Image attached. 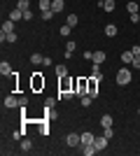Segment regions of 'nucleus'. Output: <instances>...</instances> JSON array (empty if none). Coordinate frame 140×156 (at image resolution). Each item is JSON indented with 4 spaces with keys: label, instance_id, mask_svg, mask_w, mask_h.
<instances>
[{
    "label": "nucleus",
    "instance_id": "f257e3e1",
    "mask_svg": "<svg viewBox=\"0 0 140 156\" xmlns=\"http://www.w3.org/2000/svg\"><path fill=\"white\" fill-rule=\"evenodd\" d=\"M75 93L77 96H89V79H84V77H80V79H75Z\"/></svg>",
    "mask_w": 140,
    "mask_h": 156
},
{
    "label": "nucleus",
    "instance_id": "f03ea898",
    "mask_svg": "<svg viewBox=\"0 0 140 156\" xmlns=\"http://www.w3.org/2000/svg\"><path fill=\"white\" fill-rule=\"evenodd\" d=\"M131 79H133V75H131V70H128V68H121V70L117 72V84H119V86L131 84Z\"/></svg>",
    "mask_w": 140,
    "mask_h": 156
},
{
    "label": "nucleus",
    "instance_id": "7ed1b4c3",
    "mask_svg": "<svg viewBox=\"0 0 140 156\" xmlns=\"http://www.w3.org/2000/svg\"><path fill=\"white\" fill-rule=\"evenodd\" d=\"M66 144L68 147H82V135L80 133H70V135L66 137Z\"/></svg>",
    "mask_w": 140,
    "mask_h": 156
},
{
    "label": "nucleus",
    "instance_id": "20e7f679",
    "mask_svg": "<svg viewBox=\"0 0 140 156\" xmlns=\"http://www.w3.org/2000/svg\"><path fill=\"white\" fill-rule=\"evenodd\" d=\"M33 89H35V91L45 89V77H42L40 72H33Z\"/></svg>",
    "mask_w": 140,
    "mask_h": 156
},
{
    "label": "nucleus",
    "instance_id": "39448f33",
    "mask_svg": "<svg viewBox=\"0 0 140 156\" xmlns=\"http://www.w3.org/2000/svg\"><path fill=\"white\" fill-rule=\"evenodd\" d=\"M5 107L7 110H14V107H21V100L16 96H7L5 98Z\"/></svg>",
    "mask_w": 140,
    "mask_h": 156
},
{
    "label": "nucleus",
    "instance_id": "423d86ee",
    "mask_svg": "<svg viewBox=\"0 0 140 156\" xmlns=\"http://www.w3.org/2000/svg\"><path fill=\"white\" fill-rule=\"evenodd\" d=\"M89 96H91V98H98V79H96V77L89 79Z\"/></svg>",
    "mask_w": 140,
    "mask_h": 156
},
{
    "label": "nucleus",
    "instance_id": "0eeeda50",
    "mask_svg": "<svg viewBox=\"0 0 140 156\" xmlns=\"http://www.w3.org/2000/svg\"><path fill=\"white\" fill-rule=\"evenodd\" d=\"M93 144H96V149H98V151L107 149V137H105V135H96V140H93Z\"/></svg>",
    "mask_w": 140,
    "mask_h": 156
},
{
    "label": "nucleus",
    "instance_id": "6e6552de",
    "mask_svg": "<svg viewBox=\"0 0 140 156\" xmlns=\"http://www.w3.org/2000/svg\"><path fill=\"white\" fill-rule=\"evenodd\" d=\"M112 124H114L112 114H103V117H100V126H103V128H112Z\"/></svg>",
    "mask_w": 140,
    "mask_h": 156
},
{
    "label": "nucleus",
    "instance_id": "1a4fd4ad",
    "mask_svg": "<svg viewBox=\"0 0 140 156\" xmlns=\"http://www.w3.org/2000/svg\"><path fill=\"white\" fill-rule=\"evenodd\" d=\"M126 9H128V14H138V12H140L138 0H128V2H126Z\"/></svg>",
    "mask_w": 140,
    "mask_h": 156
},
{
    "label": "nucleus",
    "instance_id": "9d476101",
    "mask_svg": "<svg viewBox=\"0 0 140 156\" xmlns=\"http://www.w3.org/2000/svg\"><path fill=\"white\" fill-rule=\"evenodd\" d=\"M7 33H14V21L7 19L5 23H2V30H0V35H7Z\"/></svg>",
    "mask_w": 140,
    "mask_h": 156
},
{
    "label": "nucleus",
    "instance_id": "9b49d317",
    "mask_svg": "<svg viewBox=\"0 0 140 156\" xmlns=\"http://www.w3.org/2000/svg\"><path fill=\"white\" fill-rule=\"evenodd\" d=\"M9 19L12 21H23V12H21L19 7H14L12 12H9Z\"/></svg>",
    "mask_w": 140,
    "mask_h": 156
},
{
    "label": "nucleus",
    "instance_id": "f8f14e48",
    "mask_svg": "<svg viewBox=\"0 0 140 156\" xmlns=\"http://www.w3.org/2000/svg\"><path fill=\"white\" fill-rule=\"evenodd\" d=\"M96 151H98V149H96V144H82V154H84V156H93Z\"/></svg>",
    "mask_w": 140,
    "mask_h": 156
},
{
    "label": "nucleus",
    "instance_id": "ddd939ff",
    "mask_svg": "<svg viewBox=\"0 0 140 156\" xmlns=\"http://www.w3.org/2000/svg\"><path fill=\"white\" fill-rule=\"evenodd\" d=\"M91 61H93V63H96V65H100V63H103V61H105V51H100V49H98V51H93Z\"/></svg>",
    "mask_w": 140,
    "mask_h": 156
},
{
    "label": "nucleus",
    "instance_id": "4468645a",
    "mask_svg": "<svg viewBox=\"0 0 140 156\" xmlns=\"http://www.w3.org/2000/svg\"><path fill=\"white\" fill-rule=\"evenodd\" d=\"M93 140H96V135H93V133H89V130H84V133H82V144H93Z\"/></svg>",
    "mask_w": 140,
    "mask_h": 156
},
{
    "label": "nucleus",
    "instance_id": "2eb2a0df",
    "mask_svg": "<svg viewBox=\"0 0 140 156\" xmlns=\"http://www.w3.org/2000/svg\"><path fill=\"white\" fill-rule=\"evenodd\" d=\"M63 7H66V2H63V0H52V12H54V14H59Z\"/></svg>",
    "mask_w": 140,
    "mask_h": 156
},
{
    "label": "nucleus",
    "instance_id": "dca6fc26",
    "mask_svg": "<svg viewBox=\"0 0 140 156\" xmlns=\"http://www.w3.org/2000/svg\"><path fill=\"white\" fill-rule=\"evenodd\" d=\"M75 49H77V44H75L73 40H68V44H66V56H68V58H73Z\"/></svg>",
    "mask_w": 140,
    "mask_h": 156
},
{
    "label": "nucleus",
    "instance_id": "f3484780",
    "mask_svg": "<svg viewBox=\"0 0 140 156\" xmlns=\"http://www.w3.org/2000/svg\"><path fill=\"white\" fill-rule=\"evenodd\" d=\"M54 70H56V75H59V79H66L68 77V68H66V65H56V68H54Z\"/></svg>",
    "mask_w": 140,
    "mask_h": 156
},
{
    "label": "nucleus",
    "instance_id": "a211bd4d",
    "mask_svg": "<svg viewBox=\"0 0 140 156\" xmlns=\"http://www.w3.org/2000/svg\"><path fill=\"white\" fill-rule=\"evenodd\" d=\"M45 119H47V121H56V119H59V114H56L52 107H45Z\"/></svg>",
    "mask_w": 140,
    "mask_h": 156
},
{
    "label": "nucleus",
    "instance_id": "6ab92c4d",
    "mask_svg": "<svg viewBox=\"0 0 140 156\" xmlns=\"http://www.w3.org/2000/svg\"><path fill=\"white\" fill-rule=\"evenodd\" d=\"M121 63H126V65H131V63H133V51H131V49L121 54Z\"/></svg>",
    "mask_w": 140,
    "mask_h": 156
},
{
    "label": "nucleus",
    "instance_id": "aec40b11",
    "mask_svg": "<svg viewBox=\"0 0 140 156\" xmlns=\"http://www.w3.org/2000/svg\"><path fill=\"white\" fill-rule=\"evenodd\" d=\"M0 72H2L5 77H7V75H14V72H12V65L7 63V61H2V63H0Z\"/></svg>",
    "mask_w": 140,
    "mask_h": 156
},
{
    "label": "nucleus",
    "instance_id": "412c9836",
    "mask_svg": "<svg viewBox=\"0 0 140 156\" xmlns=\"http://www.w3.org/2000/svg\"><path fill=\"white\" fill-rule=\"evenodd\" d=\"M73 96H77L73 89H68V91H59V100H61V98H63V100H70Z\"/></svg>",
    "mask_w": 140,
    "mask_h": 156
},
{
    "label": "nucleus",
    "instance_id": "4be33fe9",
    "mask_svg": "<svg viewBox=\"0 0 140 156\" xmlns=\"http://www.w3.org/2000/svg\"><path fill=\"white\" fill-rule=\"evenodd\" d=\"M0 40H2V42H16L19 35H16V33H7V35H0Z\"/></svg>",
    "mask_w": 140,
    "mask_h": 156
},
{
    "label": "nucleus",
    "instance_id": "5701e85b",
    "mask_svg": "<svg viewBox=\"0 0 140 156\" xmlns=\"http://www.w3.org/2000/svg\"><path fill=\"white\" fill-rule=\"evenodd\" d=\"M66 23H68V26H77V23H80V19H77V14H68V16H66Z\"/></svg>",
    "mask_w": 140,
    "mask_h": 156
},
{
    "label": "nucleus",
    "instance_id": "b1692460",
    "mask_svg": "<svg viewBox=\"0 0 140 156\" xmlns=\"http://www.w3.org/2000/svg\"><path fill=\"white\" fill-rule=\"evenodd\" d=\"M38 7H40V12H47V9H52V0H38Z\"/></svg>",
    "mask_w": 140,
    "mask_h": 156
},
{
    "label": "nucleus",
    "instance_id": "393cba45",
    "mask_svg": "<svg viewBox=\"0 0 140 156\" xmlns=\"http://www.w3.org/2000/svg\"><path fill=\"white\" fill-rule=\"evenodd\" d=\"M103 9H105V12H114V7H117V2H114V0H105V2H103Z\"/></svg>",
    "mask_w": 140,
    "mask_h": 156
},
{
    "label": "nucleus",
    "instance_id": "a878e982",
    "mask_svg": "<svg viewBox=\"0 0 140 156\" xmlns=\"http://www.w3.org/2000/svg\"><path fill=\"white\" fill-rule=\"evenodd\" d=\"M105 35L107 37H114V35H117V26H114V23H107L105 26Z\"/></svg>",
    "mask_w": 140,
    "mask_h": 156
},
{
    "label": "nucleus",
    "instance_id": "bb28decb",
    "mask_svg": "<svg viewBox=\"0 0 140 156\" xmlns=\"http://www.w3.org/2000/svg\"><path fill=\"white\" fill-rule=\"evenodd\" d=\"M21 149H23V151H31V149H33V142H31L28 137H23V140H21Z\"/></svg>",
    "mask_w": 140,
    "mask_h": 156
},
{
    "label": "nucleus",
    "instance_id": "cd10ccee",
    "mask_svg": "<svg viewBox=\"0 0 140 156\" xmlns=\"http://www.w3.org/2000/svg\"><path fill=\"white\" fill-rule=\"evenodd\" d=\"M16 7H19L21 12H26V9H31V0H19V2H16Z\"/></svg>",
    "mask_w": 140,
    "mask_h": 156
},
{
    "label": "nucleus",
    "instance_id": "c85d7f7f",
    "mask_svg": "<svg viewBox=\"0 0 140 156\" xmlns=\"http://www.w3.org/2000/svg\"><path fill=\"white\" fill-rule=\"evenodd\" d=\"M42 58H45L42 54H33V56H31V63H33V65H40V63H42Z\"/></svg>",
    "mask_w": 140,
    "mask_h": 156
},
{
    "label": "nucleus",
    "instance_id": "c756f323",
    "mask_svg": "<svg viewBox=\"0 0 140 156\" xmlns=\"http://www.w3.org/2000/svg\"><path fill=\"white\" fill-rule=\"evenodd\" d=\"M91 77H96L98 82L103 79V75H100V70H98V65H96V63H93V68H91Z\"/></svg>",
    "mask_w": 140,
    "mask_h": 156
},
{
    "label": "nucleus",
    "instance_id": "7c9ffc66",
    "mask_svg": "<svg viewBox=\"0 0 140 156\" xmlns=\"http://www.w3.org/2000/svg\"><path fill=\"white\" fill-rule=\"evenodd\" d=\"M70 30H73V26H68V23H63V26H61V35H63V37H68V35H70Z\"/></svg>",
    "mask_w": 140,
    "mask_h": 156
},
{
    "label": "nucleus",
    "instance_id": "2f4dec72",
    "mask_svg": "<svg viewBox=\"0 0 140 156\" xmlns=\"http://www.w3.org/2000/svg\"><path fill=\"white\" fill-rule=\"evenodd\" d=\"M91 100H93L91 96H82V98H80V103H82V107H89V105H91Z\"/></svg>",
    "mask_w": 140,
    "mask_h": 156
},
{
    "label": "nucleus",
    "instance_id": "473e14b6",
    "mask_svg": "<svg viewBox=\"0 0 140 156\" xmlns=\"http://www.w3.org/2000/svg\"><path fill=\"white\" fill-rule=\"evenodd\" d=\"M40 133H42V135H49V124H47V119L40 124Z\"/></svg>",
    "mask_w": 140,
    "mask_h": 156
},
{
    "label": "nucleus",
    "instance_id": "72a5a7b5",
    "mask_svg": "<svg viewBox=\"0 0 140 156\" xmlns=\"http://www.w3.org/2000/svg\"><path fill=\"white\" fill-rule=\"evenodd\" d=\"M103 135H105L107 140H112V135H114V130H112V128H103Z\"/></svg>",
    "mask_w": 140,
    "mask_h": 156
},
{
    "label": "nucleus",
    "instance_id": "f704fd0d",
    "mask_svg": "<svg viewBox=\"0 0 140 156\" xmlns=\"http://www.w3.org/2000/svg\"><path fill=\"white\" fill-rule=\"evenodd\" d=\"M42 19H45V21L54 19V12H52V9H47V12H42Z\"/></svg>",
    "mask_w": 140,
    "mask_h": 156
},
{
    "label": "nucleus",
    "instance_id": "c9c22d12",
    "mask_svg": "<svg viewBox=\"0 0 140 156\" xmlns=\"http://www.w3.org/2000/svg\"><path fill=\"white\" fill-rule=\"evenodd\" d=\"M135 70H140V56H133V63H131Z\"/></svg>",
    "mask_w": 140,
    "mask_h": 156
},
{
    "label": "nucleus",
    "instance_id": "e433bc0d",
    "mask_svg": "<svg viewBox=\"0 0 140 156\" xmlns=\"http://www.w3.org/2000/svg\"><path fill=\"white\" fill-rule=\"evenodd\" d=\"M45 105H47V107H54V105H56V98H47Z\"/></svg>",
    "mask_w": 140,
    "mask_h": 156
},
{
    "label": "nucleus",
    "instance_id": "4c0bfd02",
    "mask_svg": "<svg viewBox=\"0 0 140 156\" xmlns=\"http://www.w3.org/2000/svg\"><path fill=\"white\" fill-rule=\"evenodd\" d=\"M33 19V12H31V9H26V12H23V21H31Z\"/></svg>",
    "mask_w": 140,
    "mask_h": 156
},
{
    "label": "nucleus",
    "instance_id": "58836bf2",
    "mask_svg": "<svg viewBox=\"0 0 140 156\" xmlns=\"http://www.w3.org/2000/svg\"><path fill=\"white\" fill-rule=\"evenodd\" d=\"M42 65H47V68H49V65H54V61L49 58V56H45V58H42Z\"/></svg>",
    "mask_w": 140,
    "mask_h": 156
},
{
    "label": "nucleus",
    "instance_id": "ea45409f",
    "mask_svg": "<svg viewBox=\"0 0 140 156\" xmlns=\"http://www.w3.org/2000/svg\"><path fill=\"white\" fill-rule=\"evenodd\" d=\"M131 51H133V56H140V44H133V47H131Z\"/></svg>",
    "mask_w": 140,
    "mask_h": 156
},
{
    "label": "nucleus",
    "instance_id": "a19ab883",
    "mask_svg": "<svg viewBox=\"0 0 140 156\" xmlns=\"http://www.w3.org/2000/svg\"><path fill=\"white\" fill-rule=\"evenodd\" d=\"M23 133H26V130H23ZM23 133H21V130H14V140H21V137H23Z\"/></svg>",
    "mask_w": 140,
    "mask_h": 156
},
{
    "label": "nucleus",
    "instance_id": "79ce46f5",
    "mask_svg": "<svg viewBox=\"0 0 140 156\" xmlns=\"http://www.w3.org/2000/svg\"><path fill=\"white\" fill-rule=\"evenodd\" d=\"M140 21V14H131V23H138Z\"/></svg>",
    "mask_w": 140,
    "mask_h": 156
},
{
    "label": "nucleus",
    "instance_id": "37998d69",
    "mask_svg": "<svg viewBox=\"0 0 140 156\" xmlns=\"http://www.w3.org/2000/svg\"><path fill=\"white\" fill-rule=\"evenodd\" d=\"M103 2H105V0H98V5H103Z\"/></svg>",
    "mask_w": 140,
    "mask_h": 156
},
{
    "label": "nucleus",
    "instance_id": "c03bdc74",
    "mask_svg": "<svg viewBox=\"0 0 140 156\" xmlns=\"http://www.w3.org/2000/svg\"><path fill=\"white\" fill-rule=\"evenodd\" d=\"M138 114H140V110H138Z\"/></svg>",
    "mask_w": 140,
    "mask_h": 156
},
{
    "label": "nucleus",
    "instance_id": "a18cd8bd",
    "mask_svg": "<svg viewBox=\"0 0 140 156\" xmlns=\"http://www.w3.org/2000/svg\"><path fill=\"white\" fill-rule=\"evenodd\" d=\"M138 14H140V12H138Z\"/></svg>",
    "mask_w": 140,
    "mask_h": 156
}]
</instances>
